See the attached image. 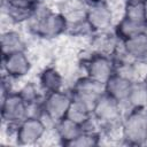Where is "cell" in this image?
Masks as SVG:
<instances>
[{
    "instance_id": "8fae6325",
    "label": "cell",
    "mask_w": 147,
    "mask_h": 147,
    "mask_svg": "<svg viewBox=\"0 0 147 147\" xmlns=\"http://www.w3.org/2000/svg\"><path fill=\"white\" fill-rule=\"evenodd\" d=\"M0 46L2 56L17 52H26L28 49V44L22 33L11 28H8L1 32Z\"/></svg>"
},
{
    "instance_id": "4fadbf2b",
    "label": "cell",
    "mask_w": 147,
    "mask_h": 147,
    "mask_svg": "<svg viewBox=\"0 0 147 147\" xmlns=\"http://www.w3.org/2000/svg\"><path fill=\"white\" fill-rule=\"evenodd\" d=\"M122 42L125 53L131 60L147 64V38L144 33L134 36Z\"/></svg>"
},
{
    "instance_id": "5bb4252c",
    "label": "cell",
    "mask_w": 147,
    "mask_h": 147,
    "mask_svg": "<svg viewBox=\"0 0 147 147\" xmlns=\"http://www.w3.org/2000/svg\"><path fill=\"white\" fill-rule=\"evenodd\" d=\"M131 85H132V82H130L125 78H122L117 75H114L105 84V93L113 96L114 99H116L117 101L123 103L125 107V102H126V99L129 96ZM125 110H126V108H125Z\"/></svg>"
},
{
    "instance_id": "ffe728a7",
    "label": "cell",
    "mask_w": 147,
    "mask_h": 147,
    "mask_svg": "<svg viewBox=\"0 0 147 147\" xmlns=\"http://www.w3.org/2000/svg\"><path fill=\"white\" fill-rule=\"evenodd\" d=\"M102 134L96 132H87L83 131L68 147H92L101 144Z\"/></svg>"
},
{
    "instance_id": "9a60e30c",
    "label": "cell",
    "mask_w": 147,
    "mask_h": 147,
    "mask_svg": "<svg viewBox=\"0 0 147 147\" xmlns=\"http://www.w3.org/2000/svg\"><path fill=\"white\" fill-rule=\"evenodd\" d=\"M145 26H146V23L134 22V21H131V20L122 16L121 20L115 23L113 31L119 40L124 41V40H127V39L134 37V36L144 33Z\"/></svg>"
},
{
    "instance_id": "30bf717a",
    "label": "cell",
    "mask_w": 147,
    "mask_h": 147,
    "mask_svg": "<svg viewBox=\"0 0 147 147\" xmlns=\"http://www.w3.org/2000/svg\"><path fill=\"white\" fill-rule=\"evenodd\" d=\"M38 85L45 94L62 91L65 86L64 75L57 67L46 65L38 75Z\"/></svg>"
},
{
    "instance_id": "6da1fadb",
    "label": "cell",
    "mask_w": 147,
    "mask_h": 147,
    "mask_svg": "<svg viewBox=\"0 0 147 147\" xmlns=\"http://www.w3.org/2000/svg\"><path fill=\"white\" fill-rule=\"evenodd\" d=\"M29 33L41 40H53L67 34L68 18L57 9L51 8L46 1L40 2L25 24Z\"/></svg>"
},
{
    "instance_id": "277c9868",
    "label": "cell",
    "mask_w": 147,
    "mask_h": 147,
    "mask_svg": "<svg viewBox=\"0 0 147 147\" xmlns=\"http://www.w3.org/2000/svg\"><path fill=\"white\" fill-rule=\"evenodd\" d=\"M72 96L70 91L62 90L57 92L47 93L44 95V110L45 114L41 119L48 126V129L54 127V125L67 117Z\"/></svg>"
},
{
    "instance_id": "44dd1931",
    "label": "cell",
    "mask_w": 147,
    "mask_h": 147,
    "mask_svg": "<svg viewBox=\"0 0 147 147\" xmlns=\"http://www.w3.org/2000/svg\"><path fill=\"white\" fill-rule=\"evenodd\" d=\"M124 2H145V0H123Z\"/></svg>"
},
{
    "instance_id": "5b68a950",
    "label": "cell",
    "mask_w": 147,
    "mask_h": 147,
    "mask_svg": "<svg viewBox=\"0 0 147 147\" xmlns=\"http://www.w3.org/2000/svg\"><path fill=\"white\" fill-rule=\"evenodd\" d=\"M48 130V126L41 118L26 117L17 125L14 139L21 146L39 145L42 142Z\"/></svg>"
},
{
    "instance_id": "7c38bea8",
    "label": "cell",
    "mask_w": 147,
    "mask_h": 147,
    "mask_svg": "<svg viewBox=\"0 0 147 147\" xmlns=\"http://www.w3.org/2000/svg\"><path fill=\"white\" fill-rule=\"evenodd\" d=\"M53 129L59 140V144L62 146H69L70 142H72L83 132L82 125L71 121L68 117H64L59 121Z\"/></svg>"
},
{
    "instance_id": "ac0fdd59",
    "label": "cell",
    "mask_w": 147,
    "mask_h": 147,
    "mask_svg": "<svg viewBox=\"0 0 147 147\" xmlns=\"http://www.w3.org/2000/svg\"><path fill=\"white\" fill-rule=\"evenodd\" d=\"M123 17L139 23H147L144 2H124Z\"/></svg>"
},
{
    "instance_id": "603a6c76",
    "label": "cell",
    "mask_w": 147,
    "mask_h": 147,
    "mask_svg": "<svg viewBox=\"0 0 147 147\" xmlns=\"http://www.w3.org/2000/svg\"><path fill=\"white\" fill-rule=\"evenodd\" d=\"M142 80H144V83H145V84H146V86H147V72H146V75H145V77H144V79H142Z\"/></svg>"
},
{
    "instance_id": "cb8c5ba5",
    "label": "cell",
    "mask_w": 147,
    "mask_h": 147,
    "mask_svg": "<svg viewBox=\"0 0 147 147\" xmlns=\"http://www.w3.org/2000/svg\"><path fill=\"white\" fill-rule=\"evenodd\" d=\"M144 34H145L146 38H147V23H146V26H145V30H144Z\"/></svg>"
},
{
    "instance_id": "ba28073f",
    "label": "cell",
    "mask_w": 147,
    "mask_h": 147,
    "mask_svg": "<svg viewBox=\"0 0 147 147\" xmlns=\"http://www.w3.org/2000/svg\"><path fill=\"white\" fill-rule=\"evenodd\" d=\"M28 117V105L17 91L1 96V118L6 125L17 126Z\"/></svg>"
},
{
    "instance_id": "8992f818",
    "label": "cell",
    "mask_w": 147,
    "mask_h": 147,
    "mask_svg": "<svg viewBox=\"0 0 147 147\" xmlns=\"http://www.w3.org/2000/svg\"><path fill=\"white\" fill-rule=\"evenodd\" d=\"M86 20L94 32L111 31L115 25V11L108 0L88 3Z\"/></svg>"
},
{
    "instance_id": "d6986e66",
    "label": "cell",
    "mask_w": 147,
    "mask_h": 147,
    "mask_svg": "<svg viewBox=\"0 0 147 147\" xmlns=\"http://www.w3.org/2000/svg\"><path fill=\"white\" fill-rule=\"evenodd\" d=\"M17 92L22 96V99L26 102V105L32 103V102H36V101H39L45 95V93L39 87L38 83H34V82H28V83H25L24 85H22L20 87V90Z\"/></svg>"
},
{
    "instance_id": "3957f363",
    "label": "cell",
    "mask_w": 147,
    "mask_h": 147,
    "mask_svg": "<svg viewBox=\"0 0 147 147\" xmlns=\"http://www.w3.org/2000/svg\"><path fill=\"white\" fill-rule=\"evenodd\" d=\"M84 75L90 78L106 84L115 75V61L111 55L90 51L87 56L79 61Z\"/></svg>"
},
{
    "instance_id": "2e32d148",
    "label": "cell",
    "mask_w": 147,
    "mask_h": 147,
    "mask_svg": "<svg viewBox=\"0 0 147 147\" xmlns=\"http://www.w3.org/2000/svg\"><path fill=\"white\" fill-rule=\"evenodd\" d=\"M126 111L129 109H145L147 108V86L144 80L133 82L129 96L125 102Z\"/></svg>"
},
{
    "instance_id": "52a82bcc",
    "label": "cell",
    "mask_w": 147,
    "mask_h": 147,
    "mask_svg": "<svg viewBox=\"0 0 147 147\" xmlns=\"http://www.w3.org/2000/svg\"><path fill=\"white\" fill-rule=\"evenodd\" d=\"M71 96L87 105L92 111L96 100L105 93V84L99 83L86 75L77 77L69 88Z\"/></svg>"
},
{
    "instance_id": "9c48e42d",
    "label": "cell",
    "mask_w": 147,
    "mask_h": 147,
    "mask_svg": "<svg viewBox=\"0 0 147 147\" xmlns=\"http://www.w3.org/2000/svg\"><path fill=\"white\" fill-rule=\"evenodd\" d=\"M31 69L32 61L26 52H17L2 56V72L13 80L28 76Z\"/></svg>"
},
{
    "instance_id": "7a4b0ae2",
    "label": "cell",
    "mask_w": 147,
    "mask_h": 147,
    "mask_svg": "<svg viewBox=\"0 0 147 147\" xmlns=\"http://www.w3.org/2000/svg\"><path fill=\"white\" fill-rule=\"evenodd\" d=\"M121 141L129 146L147 145V115L145 109H129L122 119Z\"/></svg>"
},
{
    "instance_id": "e0dca14e",
    "label": "cell",
    "mask_w": 147,
    "mask_h": 147,
    "mask_svg": "<svg viewBox=\"0 0 147 147\" xmlns=\"http://www.w3.org/2000/svg\"><path fill=\"white\" fill-rule=\"evenodd\" d=\"M92 115H93L92 109L87 105H85L80 100H77V99L72 98L69 110H68V114H67L68 118H70L71 121L76 122V123H78L83 126L92 117Z\"/></svg>"
},
{
    "instance_id": "7402d4cb",
    "label": "cell",
    "mask_w": 147,
    "mask_h": 147,
    "mask_svg": "<svg viewBox=\"0 0 147 147\" xmlns=\"http://www.w3.org/2000/svg\"><path fill=\"white\" fill-rule=\"evenodd\" d=\"M87 3H92V2H96V1H101V0H85Z\"/></svg>"
}]
</instances>
